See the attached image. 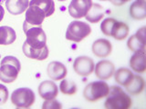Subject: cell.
<instances>
[{
    "label": "cell",
    "mask_w": 146,
    "mask_h": 109,
    "mask_svg": "<svg viewBox=\"0 0 146 109\" xmlns=\"http://www.w3.org/2000/svg\"><path fill=\"white\" fill-rule=\"evenodd\" d=\"M47 73L48 77L51 80L58 81L62 80L66 77L68 71L65 65L58 61H53L50 62L47 68Z\"/></svg>",
    "instance_id": "13"
},
{
    "label": "cell",
    "mask_w": 146,
    "mask_h": 109,
    "mask_svg": "<svg viewBox=\"0 0 146 109\" xmlns=\"http://www.w3.org/2000/svg\"><path fill=\"white\" fill-rule=\"evenodd\" d=\"M145 26L141 27L136 32V34L130 36L128 39L127 45L128 48L133 52L140 51V50L145 49Z\"/></svg>",
    "instance_id": "12"
},
{
    "label": "cell",
    "mask_w": 146,
    "mask_h": 109,
    "mask_svg": "<svg viewBox=\"0 0 146 109\" xmlns=\"http://www.w3.org/2000/svg\"><path fill=\"white\" fill-rule=\"evenodd\" d=\"M102 1H108V0H102Z\"/></svg>",
    "instance_id": "33"
},
{
    "label": "cell",
    "mask_w": 146,
    "mask_h": 109,
    "mask_svg": "<svg viewBox=\"0 0 146 109\" xmlns=\"http://www.w3.org/2000/svg\"><path fill=\"white\" fill-rule=\"evenodd\" d=\"M38 95L45 100L55 99L58 95V87L53 81H43L38 85Z\"/></svg>",
    "instance_id": "11"
},
{
    "label": "cell",
    "mask_w": 146,
    "mask_h": 109,
    "mask_svg": "<svg viewBox=\"0 0 146 109\" xmlns=\"http://www.w3.org/2000/svg\"><path fill=\"white\" fill-rule=\"evenodd\" d=\"M92 4V0H72L68 5V13L74 18L84 17Z\"/></svg>",
    "instance_id": "9"
},
{
    "label": "cell",
    "mask_w": 146,
    "mask_h": 109,
    "mask_svg": "<svg viewBox=\"0 0 146 109\" xmlns=\"http://www.w3.org/2000/svg\"><path fill=\"white\" fill-rule=\"evenodd\" d=\"M129 31L130 29L127 24H125L124 22L116 20L115 24L113 26V28L111 30V36H112L116 40H123L129 35Z\"/></svg>",
    "instance_id": "22"
},
{
    "label": "cell",
    "mask_w": 146,
    "mask_h": 109,
    "mask_svg": "<svg viewBox=\"0 0 146 109\" xmlns=\"http://www.w3.org/2000/svg\"><path fill=\"white\" fill-rule=\"evenodd\" d=\"M20 69L21 64L17 57L5 56L1 60L0 66V80L4 83H12L17 79Z\"/></svg>",
    "instance_id": "2"
},
{
    "label": "cell",
    "mask_w": 146,
    "mask_h": 109,
    "mask_svg": "<svg viewBox=\"0 0 146 109\" xmlns=\"http://www.w3.org/2000/svg\"><path fill=\"white\" fill-rule=\"evenodd\" d=\"M31 0H6L7 11L12 15H20L29 7Z\"/></svg>",
    "instance_id": "17"
},
{
    "label": "cell",
    "mask_w": 146,
    "mask_h": 109,
    "mask_svg": "<svg viewBox=\"0 0 146 109\" xmlns=\"http://www.w3.org/2000/svg\"><path fill=\"white\" fill-rule=\"evenodd\" d=\"M130 16L135 20L146 17V0H135L130 7Z\"/></svg>",
    "instance_id": "18"
},
{
    "label": "cell",
    "mask_w": 146,
    "mask_h": 109,
    "mask_svg": "<svg viewBox=\"0 0 146 109\" xmlns=\"http://www.w3.org/2000/svg\"><path fill=\"white\" fill-rule=\"evenodd\" d=\"M91 32V28L88 23L81 21H73L68 26L66 31V39L80 43L86 38Z\"/></svg>",
    "instance_id": "4"
},
{
    "label": "cell",
    "mask_w": 146,
    "mask_h": 109,
    "mask_svg": "<svg viewBox=\"0 0 146 109\" xmlns=\"http://www.w3.org/2000/svg\"><path fill=\"white\" fill-rule=\"evenodd\" d=\"M114 78H115V81L117 83L122 85L125 86L130 83V82L133 78V73H132L130 69L125 67H121L117 69V71L114 72Z\"/></svg>",
    "instance_id": "20"
},
{
    "label": "cell",
    "mask_w": 146,
    "mask_h": 109,
    "mask_svg": "<svg viewBox=\"0 0 146 109\" xmlns=\"http://www.w3.org/2000/svg\"><path fill=\"white\" fill-rule=\"evenodd\" d=\"M109 1L111 2V3H112L114 6L120 7V6H122V5L126 4L127 2L131 1V0H109Z\"/></svg>",
    "instance_id": "29"
},
{
    "label": "cell",
    "mask_w": 146,
    "mask_h": 109,
    "mask_svg": "<svg viewBox=\"0 0 146 109\" xmlns=\"http://www.w3.org/2000/svg\"><path fill=\"white\" fill-rule=\"evenodd\" d=\"M130 66L135 73H139V74L146 71L145 49L134 52L130 58Z\"/></svg>",
    "instance_id": "15"
},
{
    "label": "cell",
    "mask_w": 146,
    "mask_h": 109,
    "mask_svg": "<svg viewBox=\"0 0 146 109\" xmlns=\"http://www.w3.org/2000/svg\"><path fill=\"white\" fill-rule=\"evenodd\" d=\"M35 94L30 88L21 87L16 89L11 95V102L15 106L29 108L35 102Z\"/></svg>",
    "instance_id": "5"
},
{
    "label": "cell",
    "mask_w": 146,
    "mask_h": 109,
    "mask_svg": "<svg viewBox=\"0 0 146 109\" xmlns=\"http://www.w3.org/2000/svg\"><path fill=\"white\" fill-rule=\"evenodd\" d=\"M94 66L95 64L93 59L85 56H78L73 62V69L75 73L83 77L89 76L90 74H92L94 72Z\"/></svg>",
    "instance_id": "8"
},
{
    "label": "cell",
    "mask_w": 146,
    "mask_h": 109,
    "mask_svg": "<svg viewBox=\"0 0 146 109\" xmlns=\"http://www.w3.org/2000/svg\"><path fill=\"white\" fill-rule=\"evenodd\" d=\"M4 15H5V10H4L3 7L1 6V4H0V22L2 21L3 17H4Z\"/></svg>",
    "instance_id": "30"
},
{
    "label": "cell",
    "mask_w": 146,
    "mask_h": 109,
    "mask_svg": "<svg viewBox=\"0 0 146 109\" xmlns=\"http://www.w3.org/2000/svg\"><path fill=\"white\" fill-rule=\"evenodd\" d=\"M17 38L16 32L10 26H0V45H10L15 42Z\"/></svg>",
    "instance_id": "24"
},
{
    "label": "cell",
    "mask_w": 146,
    "mask_h": 109,
    "mask_svg": "<svg viewBox=\"0 0 146 109\" xmlns=\"http://www.w3.org/2000/svg\"><path fill=\"white\" fill-rule=\"evenodd\" d=\"M115 22L116 19H114L112 17H108L102 22V24H100V30H102V32L105 35L111 36V30L113 28V26L115 24Z\"/></svg>",
    "instance_id": "26"
},
{
    "label": "cell",
    "mask_w": 146,
    "mask_h": 109,
    "mask_svg": "<svg viewBox=\"0 0 146 109\" xmlns=\"http://www.w3.org/2000/svg\"><path fill=\"white\" fill-rule=\"evenodd\" d=\"M29 6H35L40 8L44 12L46 17L53 15L55 11V4L53 0H31Z\"/></svg>",
    "instance_id": "23"
},
{
    "label": "cell",
    "mask_w": 146,
    "mask_h": 109,
    "mask_svg": "<svg viewBox=\"0 0 146 109\" xmlns=\"http://www.w3.org/2000/svg\"><path fill=\"white\" fill-rule=\"evenodd\" d=\"M95 76L100 80H108L113 76L115 72V66L109 60H102L94 66Z\"/></svg>",
    "instance_id": "10"
},
{
    "label": "cell",
    "mask_w": 146,
    "mask_h": 109,
    "mask_svg": "<svg viewBox=\"0 0 146 109\" xmlns=\"http://www.w3.org/2000/svg\"><path fill=\"white\" fill-rule=\"evenodd\" d=\"M58 1H66V0H58Z\"/></svg>",
    "instance_id": "32"
},
{
    "label": "cell",
    "mask_w": 146,
    "mask_h": 109,
    "mask_svg": "<svg viewBox=\"0 0 146 109\" xmlns=\"http://www.w3.org/2000/svg\"><path fill=\"white\" fill-rule=\"evenodd\" d=\"M5 1H6V0H0V4H2V3L5 2Z\"/></svg>",
    "instance_id": "31"
},
{
    "label": "cell",
    "mask_w": 146,
    "mask_h": 109,
    "mask_svg": "<svg viewBox=\"0 0 146 109\" xmlns=\"http://www.w3.org/2000/svg\"><path fill=\"white\" fill-rule=\"evenodd\" d=\"M62 107V104L58 103L57 100H46V102L43 104L42 108L43 109H60Z\"/></svg>",
    "instance_id": "27"
},
{
    "label": "cell",
    "mask_w": 146,
    "mask_h": 109,
    "mask_svg": "<svg viewBox=\"0 0 146 109\" xmlns=\"http://www.w3.org/2000/svg\"><path fill=\"white\" fill-rule=\"evenodd\" d=\"M104 8L99 4H92L89 12L87 13V15L84 16L87 21L90 23H98L100 20H102L104 17Z\"/></svg>",
    "instance_id": "21"
},
{
    "label": "cell",
    "mask_w": 146,
    "mask_h": 109,
    "mask_svg": "<svg viewBox=\"0 0 146 109\" xmlns=\"http://www.w3.org/2000/svg\"><path fill=\"white\" fill-rule=\"evenodd\" d=\"M91 49H92V53L97 57L105 58L111 54L112 50V45L108 39L100 38L94 41Z\"/></svg>",
    "instance_id": "14"
},
{
    "label": "cell",
    "mask_w": 146,
    "mask_h": 109,
    "mask_svg": "<svg viewBox=\"0 0 146 109\" xmlns=\"http://www.w3.org/2000/svg\"><path fill=\"white\" fill-rule=\"evenodd\" d=\"M144 86H145L144 79L139 75H134L133 78L125 86V88L129 94L132 95H137L143 92Z\"/></svg>",
    "instance_id": "19"
},
{
    "label": "cell",
    "mask_w": 146,
    "mask_h": 109,
    "mask_svg": "<svg viewBox=\"0 0 146 109\" xmlns=\"http://www.w3.org/2000/svg\"><path fill=\"white\" fill-rule=\"evenodd\" d=\"M110 86L103 80L94 81L88 84L83 90V95L89 102H96L103 97H106L109 94Z\"/></svg>",
    "instance_id": "3"
},
{
    "label": "cell",
    "mask_w": 146,
    "mask_h": 109,
    "mask_svg": "<svg viewBox=\"0 0 146 109\" xmlns=\"http://www.w3.org/2000/svg\"><path fill=\"white\" fill-rule=\"evenodd\" d=\"M23 53L25 54V56L29 57L31 59H36V60H45L46 58L48 56V48L46 45L45 47L42 49H36L32 48L27 44L25 41V43L23 44Z\"/></svg>",
    "instance_id": "16"
},
{
    "label": "cell",
    "mask_w": 146,
    "mask_h": 109,
    "mask_svg": "<svg viewBox=\"0 0 146 109\" xmlns=\"http://www.w3.org/2000/svg\"><path fill=\"white\" fill-rule=\"evenodd\" d=\"M132 106V100L121 87L112 85L110 87L109 94L104 102L106 109H129Z\"/></svg>",
    "instance_id": "1"
},
{
    "label": "cell",
    "mask_w": 146,
    "mask_h": 109,
    "mask_svg": "<svg viewBox=\"0 0 146 109\" xmlns=\"http://www.w3.org/2000/svg\"><path fill=\"white\" fill-rule=\"evenodd\" d=\"M59 90L64 95H74L77 92V85L73 81H70L64 78L59 84Z\"/></svg>",
    "instance_id": "25"
},
{
    "label": "cell",
    "mask_w": 146,
    "mask_h": 109,
    "mask_svg": "<svg viewBox=\"0 0 146 109\" xmlns=\"http://www.w3.org/2000/svg\"><path fill=\"white\" fill-rule=\"evenodd\" d=\"M8 98V90L4 85L0 84V106L4 104L7 101Z\"/></svg>",
    "instance_id": "28"
},
{
    "label": "cell",
    "mask_w": 146,
    "mask_h": 109,
    "mask_svg": "<svg viewBox=\"0 0 146 109\" xmlns=\"http://www.w3.org/2000/svg\"><path fill=\"white\" fill-rule=\"evenodd\" d=\"M45 17V14L40 8L29 6L26 10V20L23 25V29L26 30L31 26H41Z\"/></svg>",
    "instance_id": "7"
},
{
    "label": "cell",
    "mask_w": 146,
    "mask_h": 109,
    "mask_svg": "<svg viewBox=\"0 0 146 109\" xmlns=\"http://www.w3.org/2000/svg\"><path fill=\"white\" fill-rule=\"evenodd\" d=\"M27 35V44L32 48L42 49L47 43V36L41 26H31L24 30Z\"/></svg>",
    "instance_id": "6"
}]
</instances>
